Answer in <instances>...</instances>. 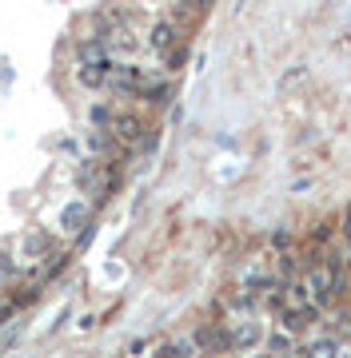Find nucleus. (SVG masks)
<instances>
[{
    "label": "nucleus",
    "mask_w": 351,
    "mask_h": 358,
    "mask_svg": "<svg viewBox=\"0 0 351 358\" xmlns=\"http://www.w3.org/2000/svg\"><path fill=\"white\" fill-rule=\"evenodd\" d=\"M263 338L260 322H240L232 334H228V346H240V350H247V346H256Z\"/></svg>",
    "instance_id": "obj_1"
},
{
    "label": "nucleus",
    "mask_w": 351,
    "mask_h": 358,
    "mask_svg": "<svg viewBox=\"0 0 351 358\" xmlns=\"http://www.w3.org/2000/svg\"><path fill=\"white\" fill-rule=\"evenodd\" d=\"M315 319V307H296V310H284V331H299Z\"/></svg>",
    "instance_id": "obj_2"
},
{
    "label": "nucleus",
    "mask_w": 351,
    "mask_h": 358,
    "mask_svg": "<svg viewBox=\"0 0 351 358\" xmlns=\"http://www.w3.org/2000/svg\"><path fill=\"white\" fill-rule=\"evenodd\" d=\"M327 294H331V275L315 271V275H312V299H315V307H324Z\"/></svg>",
    "instance_id": "obj_3"
},
{
    "label": "nucleus",
    "mask_w": 351,
    "mask_h": 358,
    "mask_svg": "<svg viewBox=\"0 0 351 358\" xmlns=\"http://www.w3.org/2000/svg\"><path fill=\"white\" fill-rule=\"evenodd\" d=\"M172 40H176V24H172V20H160V24L152 28V48H168Z\"/></svg>",
    "instance_id": "obj_4"
},
{
    "label": "nucleus",
    "mask_w": 351,
    "mask_h": 358,
    "mask_svg": "<svg viewBox=\"0 0 351 358\" xmlns=\"http://www.w3.org/2000/svg\"><path fill=\"white\" fill-rule=\"evenodd\" d=\"M84 215H88V207H84V203H72V207H64V215H60V223H64L68 231H76L80 223H84Z\"/></svg>",
    "instance_id": "obj_5"
},
{
    "label": "nucleus",
    "mask_w": 351,
    "mask_h": 358,
    "mask_svg": "<svg viewBox=\"0 0 351 358\" xmlns=\"http://www.w3.org/2000/svg\"><path fill=\"white\" fill-rule=\"evenodd\" d=\"M116 131L124 136V140H136V136H140V120H136V115H120Z\"/></svg>",
    "instance_id": "obj_6"
},
{
    "label": "nucleus",
    "mask_w": 351,
    "mask_h": 358,
    "mask_svg": "<svg viewBox=\"0 0 351 358\" xmlns=\"http://www.w3.org/2000/svg\"><path fill=\"white\" fill-rule=\"evenodd\" d=\"M308 358H336V338H319V343H312Z\"/></svg>",
    "instance_id": "obj_7"
},
{
    "label": "nucleus",
    "mask_w": 351,
    "mask_h": 358,
    "mask_svg": "<svg viewBox=\"0 0 351 358\" xmlns=\"http://www.w3.org/2000/svg\"><path fill=\"white\" fill-rule=\"evenodd\" d=\"M343 231H347V235H351V207H347V227H343Z\"/></svg>",
    "instance_id": "obj_8"
}]
</instances>
